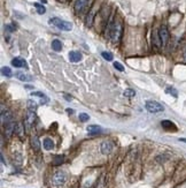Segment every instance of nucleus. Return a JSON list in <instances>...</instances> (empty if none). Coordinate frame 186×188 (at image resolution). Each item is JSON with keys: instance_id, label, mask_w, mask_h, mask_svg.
Here are the masks:
<instances>
[{"instance_id": "13", "label": "nucleus", "mask_w": 186, "mask_h": 188, "mask_svg": "<svg viewBox=\"0 0 186 188\" xmlns=\"http://www.w3.org/2000/svg\"><path fill=\"white\" fill-rule=\"evenodd\" d=\"M161 125H162V127H163L164 129H167V131H177L176 125H175L173 122H171L170 120H163V121L161 122Z\"/></svg>"}, {"instance_id": "28", "label": "nucleus", "mask_w": 186, "mask_h": 188, "mask_svg": "<svg viewBox=\"0 0 186 188\" xmlns=\"http://www.w3.org/2000/svg\"><path fill=\"white\" fill-rule=\"evenodd\" d=\"M31 96H38V97H40L41 99H44V98H48L45 94L39 93V91H32V93H31Z\"/></svg>"}, {"instance_id": "16", "label": "nucleus", "mask_w": 186, "mask_h": 188, "mask_svg": "<svg viewBox=\"0 0 186 188\" xmlns=\"http://www.w3.org/2000/svg\"><path fill=\"white\" fill-rule=\"evenodd\" d=\"M43 146H44V149H45V150L50 151L54 148V142H53L51 139L46 137V139L44 140V142H43Z\"/></svg>"}, {"instance_id": "9", "label": "nucleus", "mask_w": 186, "mask_h": 188, "mask_svg": "<svg viewBox=\"0 0 186 188\" xmlns=\"http://www.w3.org/2000/svg\"><path fill=\"white\" fill-rule=\"evenodd\" d=\"M12 65H13L14 67H16V68H28L27 61H25L24 59L20 58V57H16V58H14V59L12 60Z\"/></svg>"}, {"instance_id": "5", "label": "nucleus", "mask_w": 186, "mask_h": 188, "mask_svg": "<svg viewBox=\"0 0 186 188\" xmlns=\"http://www.w3.org/2000/svg\"><path fill=\"white\" fill-rule=\"evenodd\" d=\"M87 5H89V0H76L74 7L76 14H82L87 8Z\"/></svg>"}, {"instance_id": "19", "label": "nucleus", "mask_w": 186, "mask_h": 188, "mask_svg": "<svg viewBox=\"0 0 186 188\" xmlns=\"http://www.w3.org/2000/svg\"><path fill=\"white\" fill-rule=\"evenodd\" d=\"M27 105H28V109L30 110V111H36L37 110V103L36 102H34L32 99H29L28 102H27Z\"/></svg>"}, {"instance_id": "15", "label": "nucleus", "mask_w": 186, "mask_h": 188, "mask_svg": "<svg viewBox=\"0 0 186 188\" xmlns=\"http://www.w3.org/2000/svg\"><path fill=\"white\" fill-rule=\"evenodd\" d=\"M31 147L35 151H39V149H40V142H39V139H38L37 135L31 136Z\"/></svg>"}, {"instance_id": "18", "label": "nucleus", "mask_w": 186, "mask_h": 188, "mask_svg": "<svg viewBox=\"0 0 186 188\" xmlns=\"http://www.w3.org/2000/svg\"><path fill=\"white\" fill-rule=\"evenodd\" d=\"M52 49H53L54 51H56V52L61 51V50H62V43H61V40L54 39V40L52 42Z\"/></svg>"}, {"instance_id": "29", "label": "nucleus", "mask_w": 186, "mask_h": 188, "mask_svg": "<svg viewBox=\"0 0 186 188\" xmlns=\"http://www.w3.org/2000/svg\"><path fill=\"white\" fill-rule=\"evenodd\" d=\"M114 67H115L117 71H120V72H123V71H124V67H123L120 62H117V61H115V62H114Z\"/></svg>"}, {"instance_id": "6", "label": "nucleus", "mask_w": 186, "mask_h": 188, "mask_svg": "<svg viewBox=\"0 0 186 188\" xmlns=\"http://www.w3.org/2000/svg\"><path fill=\"white\" fill-rule=\"evenodd\" d=\"M159 36L161 39V43L162 45H167L168 40H169V31H168V28L166 25H162L159 30Z\"/></svg>"}, {"instance_id": "31", "label": "nucleus", "mask_w": 186, "mask_h": 188, "mask_svg": "<svg viewBox=\"0 0 186 188\" xmlns=\"http://www.w3.org/2000/svg\"><path fill=\"white\" fill-rule=\"evenodd\" d=\"M5 29H6V30H7L8 33H13V31L15 30V28H14V27H12L10 24H7V25L5 27Z\"/></svg>"}, {"instance_id": "14", "label": "nucleus", "mask_w": 186, "mask_h": 188, "mask_svg": "<svg viewBox=\"0 0 186 188\" xmlns=\"http://www.w3.org/2000/svg\"><path fill=\"white\" fill-rule=\"evenodd\" d=\"M13 132H15V124H14L13 121H10V122L6 124V126H5V133H6V136H7V137H9Z\"/></svg>"}, {"instance_id": "7", "label": "nucleus", "mask_w": 186, "mask_h": 188, "mask_svg": "<svg viewBox=\"0 0 186 188\" xmlns=\"http://www.w3.org/2000/svg\"><path fill=\"white\" fill-rule=\"evenodd\" d=\"M1 121H2V124H5V122L8 124L12 121V113L3 105H1Z\"/></svg>"}, {"instance_id": "2", "label": "nucleus", "mask_w": 186, "mask_h": 188, "mask_svg": "<svg viewBox=\"0 0 186 188\" xmlns=\"http://www.w3.org/2000/svg\"><path fill=\"white\" fill-rule=\"evenodd\" d=\"M50 23L53 24L54 27H56L57 29L63 30V31H70L73 29V24L70 22L64 21L62 19H59V18H52L50 20Z\"/></svg>"}, {"instance_id": "1", "label": "nucleus", "mask_w": 186, "mask_h": 188, "mask_svg": "<svg viewBox=\"0 0 186 188\" xmlns=\"http://www.w3.org/2000/svg\"><path fill=\"white\" fill-rule=\"evenodd\" d=\"M107 34H108V37L110 38L113 43L120 42L121 36H122V23L120 21H112L108 24Z\"/></svg>"}, {"instance_id": "20", "label": "nucleus", "mask_w": 186, "mask_h": 188, "mask_svg": "<svg viewBox=\"0 0 186 188\" xmlns=\"http://www.w3.org/2000/svg\"><path fill=\"white\" fill-rule=\"evenodd\" d=\"M34 6H35V8L37 9V13L38 14H45V12H46V8H45V6H43V5H40V4H38V2H36V4H34Z\"/></svg>"}, {"instance_id": "34", "label": "nucleus", "mask_w": 186, "mask_h": 188, "mask_svg": "<svg viewBox=\"0 0 186 188\" xmlns=\"http://www.w3.org/2000/svg\"><path fill=\"white\" fill-rule=\"evenodd\" d=\"M41 2H44V4H46V0H40Z\"/></svg>"}, {"instance_id": "10", "label": "nucleus", "mask_w": 186, "mask_h": 188, "mask_svg": "<svg viewBox=\"0 0 186 188\" xmlns=\"http://www.w3.org/2000/svg\"><path fill=\"white\" fill-rule=\"evenodd\" d=\"M69 60L71 62H78L82 60V53L78 51H70L69 52Z\"/></svg>"}, {"instance_id": "25", "label": "nucleus", "mask_w": 186, "mask_h": 188, "mask_svg": "<svg viewBox=\"0 0 186 188\" xmlns=\"http://www.w3.org/2000/svg\"><path fill=\"white\" fill-rule=\"evenodd\" d=\"M78 118H79V120H80L82 122H86V121L90 119V117H89V114H87V113H79Z\"/></svg>"}, {"instance_id": "33", "label": "nucleus", "mask_w": 186, "mask_h": 188, "mask_svg": "<svg viewBox=\"0 0 186 188\" xmlns=\"http://www.w3.org/2000/svg\"><path fill=\"white\" fill-rule=\"evenodd\" d=\"M184 59L186 60V50H185V52H184Z\"/></svg>"}, {"instance_id": "22", "label": "nucleus", "mask_w": 186, "mask_h": 188, "mask_svg": "<svg viewBox=\"0 0 186 188\" xmlns=\"http://www.w3.org/2000/svg\"><path fill=\"white\" fill-rule=\"evenodd\" d=\"M153 42H154V44L156 45V46H160L162 43H161V39H160V36H159V34L156 33V31H154L153 33Z\"/></svg>"}, {"instance_id": "24", "label": "nucleus", "mask_w": 186, "mask_h": 188, "mask_svg": "<svg viewBox=\"0 0 186 188\" xmlns=\"http://www.w3.org/2000/svg\"><path fill=\"white\" fill-rule=\"evenodd\" d=\"M123 95H124L125 97L131 98V97H134V96H136V91H134L133 89H125L124 93H123Z\"/></svg>"}, {"instance_id": "26", "label": "nucleus", "mask_w": 186, "mask_h": 188, "mask_svg": "<svg viewBox=\"0 0 186 188\" xmlns=\"http://www.w3.org/2000/svg\"><path fill=\"white\" fill-rule=\"evenodd\" d=\"M101 56H102L103 59H106L107 61H112L113 60V54L110 53V52H102V53H101Z\"/></svg>"}, {"instance_id": "3", "label": "nucleus", "mask_w": 186, "mask_h": 188, "mask_svg": "<svg viewBox=\"0 0 186 188\" xmlns=\"http://www.w3.org/2000/svg\"><path fill=\"white\" fill-rule=\"evenodd\" d=\"M145 107L149 113H159L164 111V107L155 100H147L146 104H145Z\"/></svg>"}, {"instance_id": "23", "label": "nucleus", "mask_w": 186, "mask_h": 188, "mask_svg": "<svg viewBox=\"0 0 186 188\" xmlns=\"http://www.w3.org/2000/svg\"><path fill=\"white\" fill-rule=\"evenodd\" d=\"M166 93L169 95H171L172 97H175V98H177V96H178V93H177V90L175 89V88H171V87H169L166 89Z\"/></svg>"}, {"instance_id": "17", "label": "nucleus", "mask_w": 186, "mask_h": 188, "mask_svg": "<svg viewBox=\"0 0 186 188\" xmlns=\"http://www.w3.org/2000/svg\"><path fill=\"white\" fill-rule=\"evenodd\" d=\"M101 132V127L100 126H96V125H92V126H89L87 127V133L90 135H96L98 133Z\"/></svg>"}, {"instance_id": "21", "label": "nucleus", "mask_w": 186, "mask_h": 188, "mask_svg": "<svg viewBox=\"0 0 186 188\" xmlns=\"http://www.w3.org/2000/svg\"><path fill=\"white\" fill-rule=\"evenodd\" d=\"M1 74L3 76H6V77H10V76L13 75V73H12L9 67H2L1 68Z\"/></svg>"}, {"instance_id": "11", "label": "nucleus", "mask_w": 186, "mask_h": 188, "mask_svg": "<svg viewBox=\"0 0 186 188\" xmlns=\"http://www.w3.org/2000/svg\"><path fill=\"white\" fill-rule=\"evenodd\" d=\"M35 120H36V113L34 111H29L27 114V118H25V125L29 127L35 122Z\"/></svg>"}, {"instance_id": "4", "label": "nucleus", "mask_w": 186, "mask_h": 188, "mask_svg": "<svg viewBox=\"0 0 186 188\" xmlns=\"http://www.w3.org/2000/svg\"><path fill=\"white\" fill-rule=\"evenodd\" d=\"M67 181V174L63 171H56L52 177V182L54 186H62Z\"/></svg>"}, {"instance_id": "12", "label": "nucleus", "mask_w": 186, "mask_h": 188, "mask_svg": "<svg viewBox=\"0 0 186 188\" xmlns=\"http://www.w3.org/2000/svg\"><path fill=\"white\" fill-rule=\"evenodd\" d=\"M15 76L19 78L20 81H23V82H30V81H32V76L29 75V74H25V73H23V72L15 73Z\"/></svg>"}, {"instance_id": "27", "label": "nucleus", "mask_w": 186, "mask_h": 188, "mask_svg": "<svg viewBox=\"0 0 186 188\" xmlns=\"http://www.w3.org/2000/svg\"><path fill=\"white\" fill-rule=\"evenodd\" d=\"M63 159H64V157H63V156H55V157H54V162H53V163H54L55 165H59V164H61V163L63 162Z\"/></svg>"}, {"instance_id": "32", "label": "nucleus", "mask_w": 186, "mask_h": 188, "mask_svg": "<svg viewBox=\"0 0 186 188\" xmlns=\"http://www.w3.org/2000/svg\"><path fill=\"white\" fill-rule=\"evenodd\" d=\"M179 141H180V142H185L186 143V139H179Z\"/></svg>"}, {"instance_id": "30", "label": "nucleus", "mask_w": 186, "mask_h": 188, "mask_svg": "<svg viewBox=\"0 0 186 188\" xmlns=\"http://www.w3.org/2000/svg\"><path fill=\"white\" fill-rule=\"evenodd\" d=\"M15 132L17 133L19 135L22 134V126H21V124H17V125L15 126Z\"/></svg>"}, {"instance_id": "8", "label": "nucleus", "mask_w": 186, "mask_h": 188, "mask_svg": "<svg viewBox=\"0 0 186 188\" xmlns=\"http://www.w3.org/2000/svg\"><path fill=\"white\" fill-rule=\"evenodd\" d=\"M113 148H114V144H113V142H110V141H105V142H102L101 146H100L101 153H103V155L110 153L113 151Z\"/></svg>"}]
</instances>
